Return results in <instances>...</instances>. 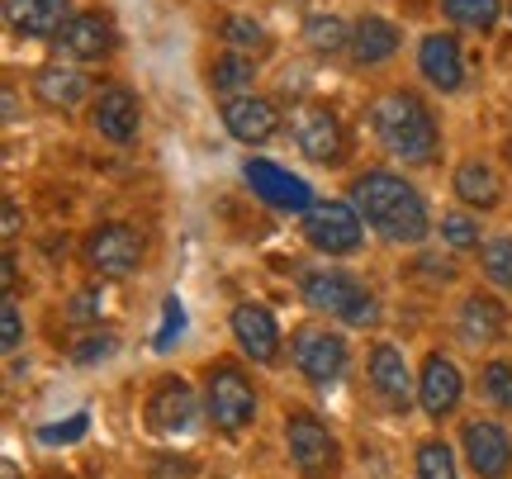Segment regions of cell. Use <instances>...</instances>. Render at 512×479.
<instances>
[{
  "label": "cell",
  "mask_w": 512,
  "mask_h": 479,
  "mask_svg": "<svg viewBox=\"0 0 512 479\" xmlns=\"http://www.w3.org/2000/svg\"><path fill=\"white\" fill-rule=\"evenodd\" d=\"M460 451H465V465L479 479L512 475V437H508V427L494 423V418H470V423L460 427Z\"/></svg>",
  "instance_id": "cell-13"
},
{
  "label": "cell",
  "mask_w": 512,
  "mask_h": 479,
  "mask_svg": "<svg viewBox=\"0 0 512 479\" xmlns=\"http://www.w3.org/2000/svg\"><path fill=\"white\" fill-rule=\"evenodd\" d=\"M15 280H19V266H15V252H5V295H15Z\"/></svg>",
  "instance_id": "cell-39"
},
{
  "label": "cell",
  "mask_w": 512,
  "mask_h": 479,
  "mask_svg": "<svg viewBox=\"0 0 512 479\" xmlns=\"http://www.w3.org/2000/svg\"><path fill=\"white\" fill-rule=\"evenodd\" d=\"M441 15L460 24V29H479V34H489L503 15V0H441Z\"/></svg>",
  "instance_id": "cell-27"
},
{
  "label": "cell",
  "mask_w": 512,
  "mask_h": 479,
  "mask_svg": "<svg viewBox=\"0 0 512 479\" xmlns=\"http://www.w3.org/2000/svg\"><path fill=\"white\" fill-rule=\"evenodd\" d=\"M413 475L418 479H460L451 442H446V437H422L418 451H413Z\"/></svg>",
  "instance_id": "cell-26"
},
{
  "label": "cell",
  "mask_w": 512,
  "mask_h": 479,
  "mask_svg": "<svg viewBox=\"0 0 512 479\" xmlns=\"http://www.w3.org/2000/svg\"><path fill=\"white\" fill-rule=\"evenodd\" d=\"M91 129L100 138L119 143V148H128L138 138V129H143V100H138V91H128L119 81L100 86L91 100Z\"/></svg>",
  "instance_id": "cell-14"
},
{
  "label": "cell",
  "mask_w": 512,
  "mask_h": 479,
  "mask_svg": "<svg viewBox=\"0 0 512 479\" xmlns=\"http://www.w3.org/2000/svg\"><path fill=\"white\" fill-rule=\"evenodd\" d=\"M114 347H119L114 328H95V332H86V337H76L72 342V361L76 366H95V361L114 356Z\"/></svg>",
  "instance_id": "cell-34"
},
{
  "label": "cell",
  "mask_w": 512,
  "mask_h": 479,
  "mask_svg": "<svg viewBox=\"0 0 512 479\" xmlns=\"http://www.w3.org/2000/svg\"><path fill=\"white\" fill-rule=\"evenodd\" d=\"M242 176L252 181V190L271 204V209H285V214H309L313 204H318V200H313V190L299 181L294 171L266 162V157H252V162L242 166Z\"/></svg>",
  "instance_id": "cell-17"
},
{
  "label": "cell",
  "mask_w": 512,
  "mask_h": 479,
  "mask_svg": "<svg viewBox=\"0 0 512 479\" xmlns=\"http://www.w3.org/2000/svg\"><path fill=\"white\" fill-rule=\"evenodd\" d=\"M304 38H309L313 53L332 57V53H342V48H351V24L337 15H309L304 19Z\"/></svg>",
  "instance_id": "cell-28"
},
{
  "label": "cell",
  "mask_w": 512,
  "mask_h": 479,
  "mask_svg": "<svg viewBox=\"0 0 512 479\" xmlns=\"http://www.w3.org/2000/svg\"><path fill=\"white\" fill-rule=\"evenodd\" d=\"M399 24H389L384 15H361L356 24H351V62L356 67H380V62H389V57L399 53Z\"/></svg>",
  "instance_id": "cell-23"
},
{
  "label": "cell",
  "mask_w": 512,
  "mask_h": 479,
  "mask_svg": "<svg viewBox=\"0 0 512 479\" xmlns=\"http://www.w3.org/2000/svg\"><path fill=\"white\" fill-rule=\"evenodd\" d=\"M370 129L380 138V148L389 157H399L403 166H427L441 148L437 114L427 110V100L413 91H384L370 105Z\"/></svg>",
  "instance_id": "cell-2"
},
{
  "label": "cell",
  "mask_w": 512,
  "mask_h": 479,
  "mask_svg": "<svg viewBox=\"0 0 512 479\" xmlns=\"http://www.w3.org/2000/svg\"><path fill=\"white\" fill-rule=\"evenodd\" d=\"M304 242L318 257H356L366 247V219L347 200H318L304 214Z\"/></svg>",
  "instance_id": "cell-8"
},
{
  "label": "cell",
  "mask_w": 512,
  "mask_h": 479,
  "mask_svg": "<svg viewBox=\"0 0 512 479\" xmlns=\"http://www.w3.org/2000/svg\"><path fill=\"white\" fill-rule=\"evenodd\" d=\"M290 138H294V148L318 166H337L347 157V129H342V119H337L328 105H318V100L294 110Z\"/></svg>",
  "instance_id": "cell-10"
},
{
  "label": "cell",
  "mask_w": 512,
  "mask_h": 479,
  "mask_svg": "<svg viewBox=\"0 0 512 479\" xmlns=\"http://www.w3.org/2000/svg\"><path fill=\"white\" fill-rule=\"evenodd\" d=\"M219 114L223 129L233 133L238 143H247V148H261V143H271L280 133V110L271 100H261V95H233V100H223Z\"/></svg>",
  "instance_id": "cell-19"
},
{
  "label": "cell",
  "mask_w": 512,
  "mask_h": 479,
  "mask_svg": "<svg viewBox=\"0 0 512 479\" xmlns=\"http://www.w3.org/2000/svg\"><path fill=\"white\" fill-rule=\"evenodd\" d=\"M460 399H465V375H460V366L446 351H427V356H422V370H418V408L432 423H446V418H456Z\"/></svg>",
  "instance_id": "cell-12"
},
{
  "label": "cell",
  "mask_w": 512,
  "mask_h": 479,
  "mask_svg": "<svg viewBox=\"0 0 512 479\" xmlns=\"http://www.w3.org/2000/svg\"><path fill=\"white\" fill-rule=\"evenodd\" d=\"M437 228H441V238L451 242L456 252L484 247V242H479V219H475V214H460V209H446V214L437 219Z\"/></svg>",
  "instance_id": "cell-32"
},
{
  "label": "cell",
  "mask_w": 512,
  "mask_h": 479,
  "mask_svg": "<svg viewBox=\"0 0 512 479\" xmlns=\"http://www.w3.org/2000/svg\"><path fill=\"white\" fill-rule=\"evenodd\" d=\"M181 332H185V304H181V295H166L162 299V323H157V332H152V347L171 351L176 342H181Z\"/></svg>",
  "instance_id": "cell-33"
},
{
  "label": "cell",
  "mask_w": 512,
  "mask_h": 479,
  "mask_svg": "<svg viewBox=\"0 0 512 479\" xmlns=\"http://www.w3.org/2000/svg\"><path fill=\"white\" fill-rule=\"evenodd\" d=\"M105 314V290H95V285H86V290H76L72 304H67V318L72 323H91V318Z\"/></svg>",
  "instance_id": "cell-37"
},
{
  "label": "cell",
  "mask_w": 512,
  "mask_h": 479,
  "mask_svg": "<svg viewBox=\"0 0 512 479\" xmlns=\"http://www.w3.org/2000/svg\"><path fill=\"white\" fill-rule=\"evenodd\" d=\"M351 204L356 214L394 247H418L432 233V214L427 200L418 195V185L403 181L399 171H384V166H366L356 181H351Z\"/></svg>",
  "instance_id": "cell-1"
},
{
  "label": "cell",
  "mask_w": 512,
  "mask_h": 479,
  "mask_svg": "<svg viewBox=\"0 0 512 479\" xmlns=\"http://www.w3.org/2000/svg\"><path fill=\"white\" fill-rule=\"evenodd\" d=\"M290 361L294 370L318 389H332L351 366V347L337 328H323V323H304V328L290 332Z\"/></svg>",
  "instance_id": "cell-7"
},
{
  "label": "cell",
  "mask_w": 512,
  "mask_h": 479,
  "mask_svg": "<svg viewBox=\"0 0 512 479\" xmlns=\"http://www.w3.org/2000/svg\"><path fill=\"white\" fill-rule=\"evenodd\" d=\"M479 271L489 276V285H498V290L512 295V238L508 233H503V238H489L479 247Z\"/></svg>",
  "instance_id": "cell-30"
},
{
  "label": "cell",
  "mask_w": 512,
  "mask_h": 479,
  "mask_svg": "<svg viewBox=\"0 0 512 479\" xmlns=\"http://www.w3.org/2000/svg\"><path fill=\"white\" fill-rule=\"evenodd\" d=\"M200 418V399H195V385L185 375H162L157 385L147 389L143 399V423L152 437H185Z\"/></svg>",
  "instance_id": "cell-9"
},
{
  "label": "cell",
  "mask_w": 512,
  "mask_h": 479,
  "mask_svg": "<svg viewBox=\"0 0 512 479\" xmlns=\"http://www.w3.org/2000/svg\"><path fill=\"white\" fill-rule=\"evenodd\" d=\"M479 389H484V399L494 408L512 413V361H489L479 370Z\"/></svg>",
  "instance_id": "cell-31"
},
{
  "label": "cell",
  "mask_w": 512,
  "mask_h": 479,
  "mask_svg": "<svg viewBox=\"0 0 512 479\" xmlns=\"http://www.w3.org/2000/svg\"><path fill=\"white\" fill-rule=\"evenodd\" d=\"M252 81H256V62L252 57H242V53H223L209 62V86L214 91H223L228 100L233 95H247L252 91Z\"/></svg>",
  "instance_id": "cell-25"
},
{
  "label": "cell",
  "mask_w": 512,
  "mask_h": 479,
  "mask_svg": "<svg viewBox=\"0 0 512 479\" xmlns=\"http://www.w3.org/2000/svg\"><path fill=\"white\" fill-rule=\"evenodd\" d=\"M81 261L105 280H124V276H133V271H143V261H147L143 228H133V223H124V219L95 223L91 233L81 238Z\"/></svg>",
  "instance_id": "cell-6"
},
{
  "label": "cell",
  "mask_w": 512,
  "mask_h": 479,
  "mask_svg": "<svg viewBox=\"0 0 512 479\" xmlns=\"http://www.w3.org/2000/svg\"><path fill=\"white\" fill-rule=\"evenodd\" d=\"M508 162H512V138H508Z\"/></svg>",
  "instance_id": "cell-40"
},
{
  "label": "cell",
  "mask_w": 512,
  "mask_h": 479,
  "mask_svg": "<svg viewBox=\"0 0 512 479\" xmlns=\"http://www.w3.org/2000/svg\"><path fill=\"white\" fill-rule=\"evenodd\" d=\"M34 95L38 105H48V110H76L91 95V81H86V72L53 62V67H38L34 72Z\"/></svg>",
  "instance_id": "cell-24"
},
{
  "label": "cell",
  "mask_w": 512,
  "mask_h": 479,
  "mask_svg": "<svg viewBox=\"0 0 512 479\" xmlns=\"http://www.w3.org/2000/svg\"><path fill=\"white\" fill-rule=\"evenodd\" d=\"M86 432H91V418H86V413H72L67 423L38 427V442H43V446H67V442H81Z\"/></svg>",
  "instance_id": "cell-35"
},
{
  "label": "cell",
  "mask_w": 512,
  "mask_h": 479,
  "mask_svg": "<svg viewBox=\"0 0 512 479\" xmlns=\"http://www.w3.org/2000/svg\"><path fill=\"white\" fill-rule=\"evenodd\" d=\"M456 337L465 347H494L508 337V304L494 290H470L456 304Z\"/></svg>",
  "instance_id": "cell-16"
},
{
  "label": "cell",
  "mask_w": 512,
  "mask_h": 479,
  "mask_svg": "<svg viewBox=\"0 0 512 479\" xmlns=\"http://www.w3.org/2000/svg\"><path fill=\"white\" fill-rule=\"evenodd\" d=\"M19 342H24V314H19L15 295H5V304H0V347L15 356Z\"/></svg>",
  "instance_id": "cell-36"
},
{
  "label": "cell",
  "mask_w": 512,
  "mask_h": 479,
  "mask_svg": "<svg viewBox=\"0 0 512 479\" xmlns=\"http://www.w3.org/2000/svg\"><path fill=\"white\" fill-rule=\"evenodd\" d=\"M5 19L15 38H57L72 19V0H10Z\"/></svg>",
  "instance_id": "cell-21"
},
{
  "label": "cell",
  "mask_w": 512,
  "mask_h": 479,
  "mask_svg": "<svg viewBox=\"0 0 512 479\" xmlns=\"http://www.w3.org/2000/svg\"><path fill=\"white\" fill-rule=\"evenodd\" d=\"M114 43H119V29H114L110 10H81L57 34V48L67 57H76V62H100V57L114 53Z\"/></svg>",
  "instance_id": "cell-18"
},
{
  "label": "cell",
  "mask_w": 512,
  "mask_h": 479,
  "mask_svg": "<svg viewBox=\"0 0 512 479\" xmlns=\"http://www.w3.org/2000/svg\"><path fill=\"white\" fill-rule=\"evenodd\" d=\"M204 418L223 437H242L256 423V385L238 361H214L204 370Z\"/></svg>",
  "instance_id": "cell-5"
},
{
  "label": "cell",
  "mask_w": 512,
  "mask_h": 479,
  "mask_svg": "<svg viewBox=\"0 0 512 479\" xmlns=\"http://www.w3.org/2000/svg\"><path fill=\"white\" fill-rule=\"evenodd\" d=\"M285 451H290V465L299 470V479H337L342 475V442L313 408L294 404L285 413Z\"/></svg>",
  "instance_id": "cell-4"
},
{
  "label": "cell",
  "mask_w": 512,
  "mask_h": 479,
  "mask_svg": "<svg viewBox=\"0 0 512 479\" xmlns=\"http://www.w3.org/2000/svg\"><path fill=\"white\" fill-rule=\"evenodd\" d=\"M418 72L427 86H437L441 95L460 91V81H465V57H460V38L456 34H427L418 43Z\"/></svg>",
  "instance_id": "cell-20"
},
{
  "label": "cell",
  "mask_w": 512,
  "mask_h": 479,
  "mask_svg": "<svg viewBox=\"0 0 512 479\" xmlns=\"http://www.w3.org/2000/svg\"><path fill=\"white\" fill-rule=\"evenodd\" d=\"M15 233H19V204L5 200V238H15Z\"/></svg>",
  "instance_id": "cell-38"
},
{
  "label": "cell",
  "mask_w": 512,
  "mask_h": 479,
  "mask_svg": "<svg viewBox=\"0 0 512 479\" xmlns=\"http://www.w3.org/2000/svg\"><path fill=\"white\" fill-rule=\"evenodd\" d=\"M299 299L313 314L342 318L347 328H380V299L361 276L342 266H313L299 276Z\"/></svg>",
  "instance_id": "cell-3"
},
{
  "label": "cell",
  "mask_w": 512,
  "mask_h": 479,
  "mask_svg": "<svg viewBox=\"0 0 512 479\" xmlns=\"http://www.w3.org/2000/svg\"><path fill=\"white\" fill-rule=\"evenodd\" d=\"M219 38L233 48V53H266L271 48V34L256 24V19H247V15H223L219 19Z\"/></svg>",
  "instance_id": "cell-29"
},
{
  "label": "cell",
  "mask_w": 512,
  "mask_h": 479,
  "mask_svg": "<svg viewBox=\"0 0 512 479\" xmlns=\"http://www.w3.org/2000/svg\"><path fill=\"white\" fill-rule=\"evenodd\" d=\"M366 385H370V394L394 413V418H403L408 404H413V385H418V375L408 370V361H403V351L394 347V342H370Z\"/></svg>",
  "instance_id": "cell-11"
},
{
  "label": "cell",
  "mask_w": 512,
  "mask_h": 479,
  "mask_svg": "<svg viewBox=\"0 0 512 479\" xmlns=\"http://www.w3.org/2000/svg\"><path fill=\"white\" fill-rule=\"evenodd\" d=\"M228 328H233V342H238V351L247 361H256V366H275V361H280L285 332H280V323H275V314L266 304H252V299L238 304V309L228 314Z\"/></svg>",
  "instance_id": "cell-15"
},
{
  "label": "cell",
  "mask_w": 512,
  "mask_h": 479,
  "mask_svg": "<svg viewBox=\"0 0 512 479\" xmlns=\"http://www.w3.org/2000/svg\"><path fill=\"white\" fill-rule=\"evenodd\" d=\"M451 190H456L460 204H470V209H498L503 204V176H498L494 162H484V157H465L456 166V176H451Z\"/></svg>",
  "instance_id": "cell-22"
}]
</instances>
